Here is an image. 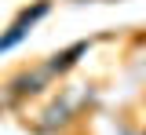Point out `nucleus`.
Segmentation results:
<instances>
[{
  "label": "nucleus",
  "mask_w": 146,
  "mask_h": 135,
  "mask_svg": "<svg viewBox=\"0 0 146 135\" xmlns=\"http://www.w3.org/2000/svg\"><path fill=\"white\" fill-rule=\"evenodd\" d=\"M80 51H84V44H77V48H70L66 55H58V58L51 62V69H66V66H73V58L80 55Z\"/></svg>",
  "instance_id": "nucleus-1"
}]
</instances>
